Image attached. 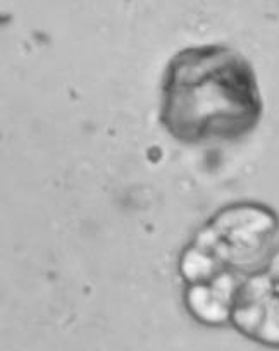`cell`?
<instances>
[{
  "instance_id": "cell-1",
  "label": "cell",
  "mask_w": 279,
  "mask_h": 351,
  "mask_svg": "<svg viewBox=\"0 0 279 351\" xmlns=\"http://www.w3.org/2000/svg\"><path fill=\"white\" fill-rule=\"evenodd\" d=\"M160 92V124L186 145L240 140L264 114L250 60L226 45L180 50L167 64Z\"/></svg>"
},
{
  "instance_id": "cell-2",
  "label": "cell",
  "mask_w": 279,
  "mask_h": 351,
  "mask_svg": "<svg viewBox=\"0 0 279 351\" xmlns=\"http://www.w3.org/2000/svg\"><path fill=\"white\" fill-rule=\"evenodd\" d=\"M279 228L276 212L255 202L224 207L197 231L180 260L184 302L208 326L228 322L241 282L257 267Z\"/></svg>"
},
{
  "instance_id": "cell-3",
  "label": "cell",
  "mask_w": 279,
  "mask_h": 351,
  "mask_svg": "<svg viewBox=\"0 0 279 351\" xmlns=\"http://www.w3.org/2000/svg\"><path fill=\"white\" fill-rule=\"evenodd\" d=\"M230 320L248 339L279 348V248L241 282Z\"/></svg>"
}]
</instances>
